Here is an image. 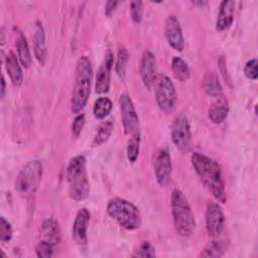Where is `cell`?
<instances>
[{"label":"cell","mask_w":258,"mask_h":258,"mask_svg":"<svg viewBox=\"0 0 258 258\" xmlns=\"http://www.w3.org/2000/svg\"><path fill=\"white\" fill-rule=\"evenodd\" d=\"M106 210L109 217L126 230H136L141 226V214L138 208L125 199H111Z\"/></svg>","instance_id":"cell-5"},{"label":"cell","mask_w":258,"mask_h":258,"mask_svg":"<svg viewBox=\"0 0 258 258\" xmlns=\"http://www.w3.org/2000/svg\"><path fill=\"white\" fill-rule=\"evenodd\" d=\"M212 103L209 108V119L214 124H221L223 123L229 114V102L228 99L222 95Z\"/></svg>","instance_id":"cell-18"},{"label":"cell","mask_w":258,"mask_h":258,"mask_svg":"<svg viewBox=\"0 0 258 258\" xmlns=\"http://www.w3.org/2000/svg\"><path fill=\"white\" fill-rule=\"evenodd\" d=\"M4 94H5V79L4 77L2 76L1 77V99L4 98Z\"/></svg>","instance_id":"cell-37"},{"label":"cell","mask_w":258,"mask_h":258,"mask_svg":"<svg viewBox=\"0 0 258 258\" xmlns=\"http://www.w3.org/2000/svg\"><path fill=\"white\" fill-rule=\"evenodd\" d=\"M164 34L168 44L177 51L184 48V38L180 23L174 15H169L164 24Z\"/></svg>","instance_id":"cell-14"},{"label":"cell","mask_w":258,"mask_h":258,"mask_svg":"<svg viewBox=\"0 0 258 258\" xmlns=\"http://www.w3.org/2000/svg\"><path fill=\"white\" fill-rule=\"evenodd\" d=\"M130 14L133 22L140 23L143 16V3L142 1L135 0L130 2Z\"/></svg>","instance_id":"cell-32"},{"label":"cell","mask_w":258,"mask_h":258,"mask_svg":"<svg viewBox=\"0 0 258 258\" xmlns=\"http://www.w3.org/2000/svg\"><path fill=\"white\" fill-rule=\"evenodd\" d=\"M43 166L40 160L33 159L28 161L18 173L15 180V188L21 195L33 194L41 180Z\"/></svg>","instance_id":"cell-6"},{"label":"cell","mask_w":258,"mask_h":258,"mask_svg":"<svg viewBox=\"0 0 258 258\" xmlns=\"http://www.w3.org/2000/svg\"><path fill=\"white\" fill-rule=\"evenodd\" d=\"M13 236V230L11 224L4 218H0V240L3 243L10 242Z\"/></svg>","instance_id":"cell-31"},{"label":"cell","mask_w":258,"mask_h":258,"mask_svg":"<svg viewBox=\"0 0 258 258\" xmlns=\"http://www.w3.org/2000/svg\"><path fill=\"white\" fill-rule=\"evenodd\" d=\"M67 180L69 184V197L81 202L90 194V181L87 172V161L84 155L73 157L67 167Z\"/></svg>","instance_id":"cell-3"},{"label":"cell","mask_w":258,"mask_h":258,"mask_svg":"<svg viewBox=\"0 0 258 258\" xmlns=\"http://www.w3.org/2000/svg\"><path fill=\"white\" fill-rule=\"evenodd\" d=\"M153 168L157 183L165 187L171 182L172 164L167 148H159L153 158Z\"/></svg>","instance_id":"cell-9"},{"label":"cell","mask_w":258,"mask_h":258,"mask_svg":"<svg viewBox=\"0 0 258 258\" xmlns=\"http://www.w3.org/2000/svg\"><path fill=\"white\" fill-rule=\"evenodd\" d=\"M171 71L174 78L179 82H184L189 79L190 72L187 62L179 56H174L171 60Z\"/></svg>","instance_id":"cell-24"},{"label":"cell","mask_w":258,"mask_h":258,"mask_svg":"<svg viewBox=\"0 0 258 258\" xmlns=\"http://www.w3.org/2000/svg\"><path fill=\"white\" fill-rule=\"evenodd\" d=\"M153 86L155 87V101L158 108L164 113H171L177 101L176 90L171 79L164 74H159Z\"/></svg>","instance_id":"cell-7"},{"label":"cell","mask_w":258,"mask_h":258,"mask_svg":"<svg viewBox=\"0 0 258 258\" xmlns=\"http://www.w3.org/2000/svg\"><path fill=\"white\" fill-rule=\"evenodd\" d=\"M93 79V68L90 59L86 55H82L76 67L75 85L71 99V109L74 113H80L87 105L91 84Z\"/></svg>","instance_id":"cell-2"},{"label":"cell","mask_w":258,"mask_h":258,"mask_svg":"<svg viewBox=\"0 0 258 258\" xmlns=\"http://www.w3.org/2000/svg\"><path fill=\"white\" fill-rule=\"evenodd\" d=\"M114 129V122L113 120H107L103 122L98 130L96 131V134L92 140V147H98L107 142V140L110 138L112 132Z\"/></svg>","instance_id":"cell-23"},{"label":"cell","mask_w":258,"mask_h":258,"mask_svg":"<svg viewBox=\"0 0 258 258\" xmlns=\"http://www.w3.org/2000/svg\"><path fill=\"white\" fill-rule=\"evenodd\" d=\"M235 2L232 0L222 1L216 21V29L220 32L229 29L234 21Z\"/></svg>","instance_id":"cell-16"},{"label":"cell","mask_w":258,"mask_h":258,"mask_svg":"<svg viewBox=\"0 0 258 258\" xmlns=\"http://www.w3.org/2000/svg\"><path fill=\"white\" fill-rule=\"evenodd\" d=\"M219 69H220V72L225 80V82L230 86L232 87V79H231V76L229 75V72H228V69H227V61H226V58L225 56L221 55L220 58H219Z\"/></svg>","instance_id":"cell-35"},{"label":"cell","mask_w":258,"mask_h":258,"mask_svg":"<svg viewBox=\"0 0 258 258\" xmlns=\"http://www.w3.org/2000/svg\"><path fill=\"white\" fill-rule=\"evenodd\" d=\"M54 249H55V246H53L52 244L39 240V242L36 244V247H35V253H36V256L39 258H48L53 256Z\"/></svg>","instance_id":"cell-30"},{"label":"cell","mask_w":258,"mask_h":258,"mask_svg":"<svg viewBox=\"0 0 258 258\" xmlns=\"http://www.w3.org/2000/svg\"><path fill=\"white\" fill-rule=\"evenodd\" d=\"M203 90L204 92L213 98H218L223 95V88L219 81L218 76L211 72L207 73L203 79Z\"/></svg>","instance_id":"cell-22"},{"label":"cell","mask_w":258,"mask_h":258,"mask_svg":"<svg viewBox=\"0 0 258 258\" xmlns=\"http://www.w3.org/2000/svg\"><path fill=\"white\" fill-rule=\"evenodd\" d=\"M225 253V246L222 241H212L201 252V257H221Z\"/></svg>","instance_id":"cell-28"},{"label":"cell","mask_w":258,"mask_h":258,"mask_svg":"<svg viewBox=\"0 0 258 258\" xmlns=\"http://www.w3.org/2000/svg\"><path fill=\"white\" fill-rule=\"evenodd\" d=\"M205 221L208 235L214 239L219 238L224 230L225 216L218 203H209L207 205Z\"/></svg>","instance_id":"cell-11"},{"label":"cell","mask_w":258,"mask_h":258,"mask_svg":"<svg viewBox=\"0 0 258 258\" xmlns=\"http://www.w3.org/2000/svg\"><path fill=\"white\" fill-rule=\"evenodd\" d=\"M156 256L155 249L153 245L148 242H142L132 253V257H148V258H153Z\"/></svg>","instance_id":"cell-29"},{"label":"cell","mask_w":258,"mask_h":258,"mask_svg":"<svg viewBox=\"0 0 258 258\" xmlns=\"http://www.w3.org/2000/svg\"><path fill=\"white\" fill-rule=\"evenodd\" d=\"M257 59L256 58H251L250 60H248L245 66H244V75L246 76V78L250 79V80H256L258 78V73H257Z\"/></svg>","instance_id":"cell-33"},{"label":"cell","mask_w":258,"mask_h":258,"mask_svg":"<svg viewBox=\"0 0 258 258\" xmlns=\"http://www.w3.org/2000/svg\"><path fill=\"white\" fill-rule=\"evenodd\" d=\"M34 56L40 64H44L46 60V41L45 32L40 21H37L34 26V33L32 36Z\"/></svg>","instance_id":"cell-17"},{"label":"cell","mask_w":258,"mask_h":258,"mask_svg":"<svg viewBox=\"0 0 258 258\" xmlns=\"http://www.w3.org/2000/svg\"><path fill=\"white\" fill-rule=\"evenodd\" d=\"M171 213L176 232L182 237H188L196 228V220L191 208L183 192L174 188L171 194Z\"/></svg>","instance_id":"cell-4"},{"label":"cell","mask_w":258,"mask_h":258,"mask_svg":"<svg viewBox=\"0 0 258 258\" xmlns=\"http://www.w3.org/2000/svg\"><path fill=\"white\" fill-rule=\"evenodd\" d=\"M190 160L195 171L204 186L210 191L217 202L225 204L227 202V194L219 163L213 158L200 152L192 153Z\"/></svg>","instance_id":"cell-1"},{"label":"cell","mask_w":258,"mask_h":258,"mask_svg":"<svg viewBox=\"0 0 258 258\" xmlns=\"http://www.w3.org/2000/svg\"><path fill=\"white\" fill-rule=\"evenodd\" d=\"M16 48H17V54H18V59L20 63L22 64L23 68L28 69L32 63V56H31L30 48L26 40V37L21 31L17 32Z\"/></svg>","instance_id":"cell-21"},{"label":"cell","mask_w":258,"mask_h":258,"mask_svg":"<svg viewBox=\"0 0 258 258\" xmlns=\"http://www.w3.org/2000/svg\"><path fill=\"white\" fill-rule=\"evenodd\" d=\"M20 64L19 59L12 51L7 54L5 58V68L11 83L15 87H19L23 82V73Z\"/></svg>","instance_id":"cell-20"},{"label":"cell","mask_w":258,"mask_h":258,"mask_svg":"<svg viewBox=\"0 0 258 258\" xmlns=\"http://www.w3.org/2000/svg\"><path fill=\"white\" fill-rule=\"evenodd\" d=\"M114 63V54L112 50L108 49L105 52L104 61L99 68L96 76V84L95 90L98 94H106L109 92L110 89V77H111V70Z\"/></svg>","instance_id":"cell-13"},{"label":"cell","mask_w":258,"mask_h":258,"mask_svg":"<svg viewBox=\"0 0 258 258\" xmlns=\"http://www.w3.org/2000/svg\"><path fill=\"white\" fill-rule=\"evenodd\" d=\"M128 59H129L128 50L124 46L120 47L119 50H118V54H117V59H116V64H115V72H116L118 78L121 81H124V79H125Z\"/></svg>","instance_id":"cell-26"},{"label":"cell","mask_w":258,"mask_h":258,"mask_svg":"<svg viewBox=\"0 0 258 258\" xmlns=\"http://www.w3.org/2000/svg\"><path fill=\"white\" fill-rule=\"evenodd\" d=\"M120 3V1H107L105 5V14L107 16H111Z\"/></svg>","instance_id":"cell-36"},{"label":"cell","mask_w":258,"mask_h":258,"mask_svg":"<svg viewBox=\"0 0 258 258\" xmlns=\"http://www.w3.org/2000/svg\"><path fill=\"white\" fill-rule=\"evenodd\" d=\"M90 212L86 208L79 210L73 224V238L81 246L87 244V231L90 222Z\"/></svg>","instance_id":"cell-15"},{"label":"cell","mask_w":258,"mask_h":258,"mask_svg":"<svg viewBox=\"0 0 258 258\" xmlns=\"http://www.w3.org/2000/svg\"><path fill=\"white\" fill-rule=\"evenodd\" d=\"M192 4L197 5V6H200V7H204L205 5L208 4V2L207 1H194Z\"/></svg>","instance_id":"cell-38"},{"label":"cell","mask_w":258,"mask_h":258,"mask_svg":"<svg viewBox=\"0 0 258 258\" xmlns=\"http://www.w3.org/2000/svg\"><path fill=\"white\" fill-rule=\"evenodd\" d=\"M85 121H86V119H85V115L83 113H80L75 117L73 124H72V133L76 138H78L81 135L83 128L85 126Z\"/></svg>","instance_id":"cell-34"},{"label":"cell","mask_w":258,"mask_h":258,"mask_svg":"<svg viewBox=\"0 0 258 258\" xmlns=\"http://www.w3.org/2000/svg\"><path fill=\"white\" fill-rule=\"evenodd\" d=\"M122 124L126 135L132 136L139 131V118L134 104L128 94H122L119 98Z\"/></svg>","instance_id":"cell-10"},{"label":"cell","mask_w":258,"mask_h":258,"mask_svg":"<svg viewBox=\"0 0 258 258\" xmlns=\"http://www.w3.org/2000/svg\"><path fill=\"white\" fill-rule=\"evenodd\" d=\"M140 132H137L135 134H133L127 144V158L130 162H135L138 158L139 155V150H140Z\"/></svg>","instance_id":"cell-27"},{"label":"cell","mask_w":258,"mask_h":258,"mask_svg":"<svg viewBox=\"0 0 258 258\" xmlns=\"http://www.w3.org/2000/svg\"><path fill=\"white\" fill-rule=\"evenodd\" d=\"M171 141L181 152H187L190 148L191 131L187 118L180 114L175 117L170 128Z\"/></svg>","instance_id":"cell-8"},{"label":"cell","mask_w":258,"mask_h":258,"mask_svg":"<svg viewBox=\"0 0 258 258\" xmlns=\"http://www.w3.org/2000/svg\"><path fill=\"white\" fill-rule=\"evenodd\" d=\"M156 71L157 62L154 53L148 49L144 50L139 63V74L144 87L148 90L151 89L155 83L157 77Z\"/></svg>","instance_id":"cell-12"},{"label":"cell","mask_w":258,"mask_h":258,"mask_svg":"<svg viewBox=\"0 0 258 258\" xmlns=\"http://www.w3.org/2000/svg\"><path fill=\"white\" fill-rule=\"evenodd\" d=\"M40 240L57 246L60 242V229L58 223L52 219L48 218L42 222L40 230Z\"/></svg>","instance_id":"cell-19"},{"label":"cell","mask_w":258,"mask_h":258,"mask_svg":"<svg viewBox=\"0 0 258 258\" xmlns=\"http://www.w3.org/2000/svg\"><path fill=\"white\" fill-rule=\"evenodd\" d=\"M112 108H113V104H112V101L109 98L100 97L99 99L96 100V102L94 104V107H93L94 116L97 119L102 120L110 114Z\"/></svg>","instance_id":"cell-25"}]
</instances>
